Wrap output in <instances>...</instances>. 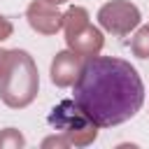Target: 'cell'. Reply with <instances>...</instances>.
<instances>
[{
	"label": "cell",
	"instance_id": "obj_1",
	"mask_svg": "<svg viewBox=\"0 0 149 149\" xmlns=\"http://www.w3.org/2000/svg\"><path fill=\"white\" fill-rule=\"evenodd\" d=\"M74 102L98 128L119 126L140 112L144 84L128 61L88 56L74 79Z\"/></svg>",
	"mask_w": 149,
	"mask_h": 149
},
{
	"label": "cell",
	"instance_id": "obj_2",
	"mask_svg": "<svg viewBox=\"0 0 149 149\" xmlns=\"http://www.w3.org/2000/svg\"><path fill=\"white\" fill-rule=\"evenodd\" d=\"M37 93V70L26 51H0V95L9 107L28 105Z\"/></svg>",
	"mask_w": 149,
	"mask_h": 149
},
{
	"label": "cell",
	"instance_id": "obj_3",
	"mask_svg": "<svg viewBox=\"0 0 149 149\" xmlns=\"http://www.w3.org/2000/svg\"><path fill=\"white\" fill-rule=\"evenodd\" d=\"M49 126L70 135L74 144H86L95 140V123L86 116V112L72 100H61L51 112H49Z\"/></svg>",
	"mask_w": 149,
	"mask_h": 149
},
{
	"label": "cell",
	"instance_id": "obj_4",
	"mask_svg": "<svg viewBox=\"0 0 149 149\" xmlns=\"http://www.w3.org/2000/svg\"><path fill=\"white\" fill-rule=\"evenodd\" d=\"M98 21L112 35H128L140 23V12L135 5H130L126 0H112V2L100 7Z\"/></svg>",
	"mask_w": 149,
	"mask_h": 149
},
{
	"label": "cell",
	"instance_id": "obj_5",
	"mask_svg": "<svg viewBox=\"0 0 149 149\" xmlns=\"http://www.w3.org/2000/svg\"><path fill=\"white\" fill-rule=\"evenodd\" d=\"M28 21L37 33L51 35L63 26V14L56 12V5L49 0H35L28 7Z\"/></svg>",
	"mask_w": 149,
	"mask_h": 149
},
{
	"label": "cell",
	"instance_id": "obj_6",
	"mask_svg": "<svg viewBox=\"0 0 149 149\" xmlns=\"http://www.w3.org/2000/svg\"><path fill=\"white\" fill-rule=\"evenodd\" d=\"M81 70V61H79V54H72V51H61L56 54L54 63H51V79L56 86H68L77 79Z\"/></svg>",
	"mask_w": 149,
	"mask_h": 149
},
{
	"label": "cell",
	"instance_id": "obj_7",
	"mask_svg": "<svg viewBox=\"0 0 149 149\" xmlns=\"http://www.w3.org/2000/svg\"><path fill=\"white\" fill-rule=\"evenodd\" d=\"M65 40H68V47H70L74 54H79V56H95V54L102 49V35H100V30L93 28V26H86V28H81L77 35L65 37Z\"/></svg>",
	"mask_w": 149,
	"mask_h": 149
},
{
	"label": "cell",
	"instance_id": "obj_8",
	"mask_svg": "<svg viewBox=\"0 0 149 149\" xmlns=\"http://www.w3.org/2000/svg\"><path fill=\"white\" fill-rule=\"evenodd\" d=\"M63 23H65V37H72V35H77L81 28L88 26V14H86V9H81V7H72V9L63 16Z\"/></svg>",
	"mask_w": 149,
	"mask_h": 149
},
{
	"label": "cell",
	"instance_id": "obj_9",
	"mask_svg": "<svg viewBox=\"0 0 149 149\" xmlns=\"http://www.w3.org/2000/svg\"><path fill=\"white\" fill-rule=\"evenodd\" d=\"M130 49L137 58H149V26L140 28V33L130 42Z\"/></svg>",
	"mask_w": 149,
	"mask_h": 149
},
{
	"label": "cell",
	"instance_id": "obj_10",
	"mask_svg": "<svg viewBox=\"0 0 149 149\" xmlns=\"http://www.w3.org/2000/svg\"><path fill=\"white\" fill-rule=\"evenodd\" d=\"M7 144H12V147H21V144H23V137H21L14 128H7L5 135H0V147H7Z\"/></svg>",
	"mask_w": 149,
	"mask_h": 149
},
{
	"label": "cell",
	"instance_id": "obj_11",
	"mask_svg": "<svg viewBox=\"0 0 149 149\" xmlns=\"http://www.w3.org/2000/svg\"><path fill=\"white\" fill-rule=\"evenodd\" d=\"M9 35H12V23L0 16V40H5V37H9Z\"/></svg>",
	"mask_w": 149,
	"mask_h": 149
},
{
	"label": "cell",
	"instance_id": "obj_12",
	"mask_svg": "<svg viewBox=\"0 0 149 149\" xmlns=\"http://www.w3.org/2000/svg\"><path fill=\"white\" fill-rule=\"evenodd\" d=\"M49 2H54V5H61V2H65V0H49Z\"/></svg>",
	"mask_w": 149,
	"mask_h": 149
}]
</instances>
